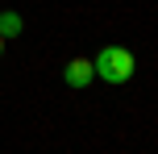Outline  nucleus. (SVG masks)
<instances>
[{
	"label": "nucleus",
	"instance_id": "2",
	"mask_svg": "<svg viewBox=\"0 0 158 154\" xmlns=\"http://www.w3.org/2000/svg\"><path fill=\"white\" fill-rule=\"evenodd\" d=\"M63 79H67V88H87V83L96 79L92 58H71V63L63 67Z\"/></svg>",
	"mask_w": 158,
	"mask_h": 154
},
{
	"label": "nucleus",
	"instance_id": "1",
	"mask_svg": "<svg viewBox=\"0 0 158 154\" xmlns=\"http://www.w3.org/2000/svg\"><path fill=\"white\" fill-rule=\"evenodd\" d=\"M92 71L100 75L104 83H125V79H133V54H129L125 46H104L100 54L92 58Z\"/></svg>",
	"mask_w": 158,
	"mask_h": 154
},
{
	"label": "nucleus",
	"instance_id": "3",
	"mask_svg": "<svg viewBox=\"0 0 158 154\" xmlns=\"http://www.w3.org/2000/svg\"><path fill=\"white\" fill-rule=\"evenodd\" d=\"M17 29H21V21H17L13 13H4V17H0V38H13Z\"/></svg>",
	"mask_w": 158,
	"mask_h": 154
},
{
	"label": "nucleus",
	"instance_id": "4",
	"mask_svg": "<svg viewBox=\"0 0 158 154\" xmlns=\"http://www.w3.org/2000/svg\"><path fill=\"white\" fill-rule=\"evenodd\" d=\"M0 50H4V38H0Z\"/></svg>",
	"mask_w": 158,
	"mask_h": 154
}]
</instances>
